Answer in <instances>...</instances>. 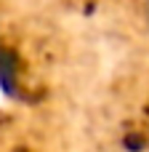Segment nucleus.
Segmentation results:
<instances>
[{"label": "nucleus", "mask_w": 149, "mask_h": 152, "mask_svg": "<svg viewBox=\"0 0 149 152\" xmlns=\"http://www.w3.org/2000/svg\"><path fill=\"white\" fill-rule=\"evenodd\" d=\"M144 19H147V27H149V0H144Z\"/></svg>", "instance_id": "obj_1"}]
</instances>
